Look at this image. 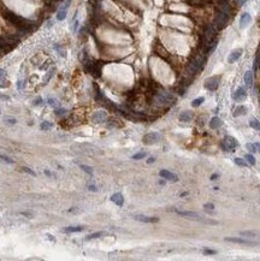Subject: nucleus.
<instances>
[{"mask_svg":"<svg viewBox=\"0 0 260 261\" xmlns=\"http://www.w3.org/2000/svg\"><path fill=\"white\" fill-rule=\"evenodd\" d=\"M3 16L6 18V20H7L9 22H11L12 24L17 25L18 28H27V27H28L25 20H23V18H21L20 16H17V14L10 12V11H5Z\"/></svg>","mask_w":260,"mask_h":261,"instance_id":"nucleus-1","label":"nucleus"},{"mask_svg":"<svg viewBox=\"0 0 260 261\" xmlns=\"http://www.w3.org/2000/svg\"><path fill=\"white\" fill-rule=\"evenodd\" d=\"M175 212L182 217H185V218H190V219H196L201 223H207V224H217L216 220H208V219H205L202 218L199 213H195V212H188V211H178V210H175Z\"/></svg>","mask_w":260,"mask_h":261,"instance_id":"nucleus-2","label":"nucleus"},{"mask_svg":"<svg viewBox=\"0 0 260 261\" xmlns=\"http://www.w3.org/2000/svg\"><path fill=\"white\" fill-rule=\"evenodd\" d=\"M222 147H223V149H224L225 152H234L235 149L238 147V142L236 141L235 137L228 135V136L224 137V140H223Z\"/></svg>","mask_w":260,"mask_h":261,"instance_id":"nucleus-3","label":"nucleus"},{"mask_svg":"<svg viewBox=\"0 0 260 261\" xmlns=\"http://www.w3.org/2000/svg\"><path fill=\"white\" fill-rule=\"evenodd\" d=\"M219 82H220V77L219 76H212V77H208L206 81H205V88L210 91H214L218 89L219 87Z\"/></svg>","mask_w":260,"mask_h":261,"instance_id":"nucleus-4","label":"nucleus"},{"mask_svg":"<svg viewBox=\"0 0 260 261\" xmlns=\"http://www.w3.org/2000/svg\"><path fill=\"white\" fill-rule=\"evenodd\" d=\"M70 4H71V0H65V3L60 6V9L58 10V12H57V16H55V18H57V21H64L65 20V17H66V14H68V10H69V7H70Z\"/></svg>","mask_w":260,"mask_h":261,"instance_id":"nucleus-5","label":"nucleus"},{"mask_svg":"<svg viewBox=\"0 0 260 261\" xmlns=\"http://www.w3.org/2000/svg\"><path fill=\"white\" fill-rule=\"evenodd\" d=\"M160 138H161V136L158 134V133H148V134H146L145 136H143V143L145 144H154V143H158L159 141H160Z\"/></svg>","mask_w":260,"mask_h":261,"instance_id":"nucleus-6","label":"nucleus"},{"mask_svg":"<svg viewBox=\"0 0 260 261\" xmlns=\"http://www.w3.org/2000/svg\"><path fill=\"white\" fill-rule=\"evenodd\" d=\"M227 242H232V243H238V244H247V246H259L260 243L255 241H249L245 238H237V237H227L224 238Z\"/></svg>","mask_w":260,"mask_h":261,"instance_id":"nucleus-7","label":"nucleus"},{"mask_svg":"<svg viewBox=\"0 0 260 261\" xmlns=\"http://www.w3.org/2000/svg\"><path fill=\"white\" fill-rule=\"evenodd\" d=\"M246 98H247V91L243 87H238L236 89V91H234V94H232V99L235 101H241L242 99H246Z\"/></svg>","mask_w":260,"mask_h":261,"instance_id":"nucleus-8","label":"nucleus"},{"mask_svg":"<svg viewBox=\"0 0 260 261\" xmlns=\"http://www.w3.org/2000/svg\"><path fill=\"white\" fill-rule=\"evenodd\" d=\"M242 53H243V51L241 49V48L234 49V51H232V52L229 54V57H228V63H229V64H232V63L237 62V60L241 58V55H242Z\"/></svg>","mask_w":260,"mask_h":261,"instance_id":"nucleus-9","label":"nucleus"},{"mask_svg":"<svg viewBox=\"0 0 260 261\" xmlns=\"http://www.w3.org/2000/svg\"><path fill=\"white\" fill-rule=\"evenodd\" d=\"M252 22V16L249 12H243L241 14V18H240V27L245 29L246 27H248V24Z\"/></svg>","mask_w":260,"mask_h":261,"instance_id":"nucleus-10","label":"nucleus"},{"mask_svg":"<svg viewBox=\"0 0 260 261\" xmlns=\"http://www.w3.org/2000/svg\"><path fill=\"white\" fill-rule=\"evenodd\" d=\"M157 100H158V102H160V104H166V102L172 101V100H174V96H172V94H170V93H168V91H161L160 94H158Z\"/></svg>","mask_w":260,"mask_h":261,"instance_id":"nucleus-11","label":"nucleus"},{"mask_svg":"<svg viewBox=\"0 0 260 261\" xmlns=\"http://www.w3.org/2000/svg\"><path fill=\"white\" fill-rule=\"evenodd\" d=\"M159 175H160L161 178H164L166 181H171V182H177L178 181V177L175 173H172V172H170L168 170H161L159 172Z\"/></svg>","mask_w":260,"mask_h":261,"instance_id":"nucleus-12","label":"nucleus"},{"mask_svg":"<svg viewBox=\"0 0 260 261\" xmlns=\"http://www.w3.org/2000/svg\"><path fill=\"white\" fill-rule=\"evenodd\" d=\"M107 118V113L105 111H97L94 115H93V120L95 123H102L105 122Z\"/></svg>","mask_w":260,"mask_h":261,"instance_id":"nucleus-13","label":"nucleus"},{"mask_svg":"<svg viewBox=\"0 0 260 261\" xmlns=\"http://www.w3.org/2000/svg\"><path fill=\"white\" fill-rule=\"evenodd\" d=\"M134 219L141 223H158L159 221V219L155 217H147V215H135Z\"/></svg>","mask_w":260,"mask_h":261,"instance_id":"nucleus-14","label":"nucleus"},{"mask_svg":"<svg viewBox=\"0 0 260 261\" xmlns=\"http://www.w3.org/2000/svg\"><path fill=\"white\" fill-rule=\"evenodd\" d=\"M243 81H245V84L247 88H251L253 86V71L252 70L246 71L245 76H243Z\"/></svg>","mask_w":260,"mask_h":261,"instance_id":"nucleus-15","label":"nucleus"},{"mask_svg":"<svg viewBox=\"0 0 260 261\" xmlns=\"http://www.w3.org/2000/svg\"><path fill=\"white\" fill-rule=\"evenodd\" d=\"M111 201L115 202L118 207H122L123 203H124V197L121 193H116V194H113L112 196H111Z\"/></svg>","mask_w":260,"mask_h":261,"instance_id":"nucleus-16","label":"nucleus"},{"mask_svg":"<svg viewBox=\"0 0 260 261\" xmlns=\"http://www.w3.org/2000/svg\"><path fill=\"white\" fill-rule=\"evenodd\" d=\"M194 117V113L192 111H184L179 115V120L181 122H190Z\"/></svg>","mask_w":260,"mask_h":261,"instance_id":"nucleus-17","label":"nucleus"},{"mask_svg":"<svg viewBox=\"0 0 260 261\" xmlns=\"http://www.w3.org/2000/svg\"><path fill=\"white\" fill-rule=\"evenodd\" d=\"M222 124H223V122L220 120L219 117H213V118L211 119V122H210V126H211L212 129H219V128L222 126Z\"/></svg>","mask_w":260,"mask_h":261,"instance_id":"nucleus-18","label":"nucleus"},{"mask_svg":"<svg viewBox=\"0 0 260 261\" xmlns=\"http://www.w3.org/2000/svg\"><path fill=\"white\" fill-rule=\"evenodd\" d=\"M247 113V107L246 106H238L235 112H234V117H240V116H245Z\"/></svg>","mask_w":260,"mask_h":261,"instance_id":"nucleus-19","label":"nucleus"},{"mask_svg":"<svg viewBox=\"0 0 260 261\" xmlns=\"http://www.w3.org/2000/svg\"><path fill=\"white\" fill-rule=\"evenodd\" d=\"M84 230V228L83 226H69V228H65V229H63V231L64 232H66V233H72V232H81V231H83Z\"/></svg>","mask_w":260,"mask_h":261,"instance_id":"nucleus-20","label":"nucleus"},{"mask_svg":"<svg viewBox=\"0 0 260 261\" xmlns=\"http://www.w3.org/2000/svg\"><path fill=\"white\" fill-rule=\"evenodd\" d=\"M240 235L241 236H246V237H256L259 235V232L255 231V230H247V231H241Z\"/></svg>","mask_w":260,"mask_h":261,"instance_id":"nucleus-21","label":"nucleus"},{"mask_svg":"<svg viewBox=\"0 0 260 261\" xmlns=\"http://www.w3.org/2000/svg\"><path fill=\"white\" fill-rule=\"evenodd\" d=\"M249 125L254 129V130H258V131H260V122L255 118H251L249 120Z\"/></svg>","mask_w":260,"mask_h":261,"instance_id":"nucleus-22","label":"nucleus"},{"mask_svg":"<svg viewBox=\"0 0 260 261\" xmlns=\"http://www.w3.org/2000/svg\"><path fill=\"white\" fill-rule=\"evenodd\" d=\"M234 161H235V164H236L237 166H240V167H247V166H248V164H247V161H246L245 159H241V158H235V159H234Z\"/></svg>","mask_w":260,"mask_h":261,"instance_id":"nucleus-23","label":"nucleus"},{"mask_svg":"<svg viewBox=\"0 0 260 261\" xmlns=\"http://www.w3.org/2000/svg\"><path fill=\"white\" fill-rule=\"evenodd\" d=\"M203 101H205V98L203 96H200V98H196L195 100H193L192 102V106L193 107H199L201 104H203Z\"/></svg>","mask_w":260,"mask_h":261,"instance_id":"nucleus-24","label":"nucleus"},{"mask_svg":"<svg viewBox=\"0 0 260 261\" xmlns=\"http://www.w3.org/2000/svg\"><path fill=\"white\" fill-rule=\"evenodd\" d=\"M246 148L248 149V151H249L251 153H256V152H258L255 143H247V144H246Z\"/></svg>","mask_w":260,"mask_h":261,"instance_id":"nucleus-25","label":"nucleus"},{"mask_svg":"<svg viewBox=\"0 0 260 261\" xmlns=\"http://www.w3.org/2000/svg\"><path fill=\"white\" fill-rule=\"evenodd\" d=\"M146 152H139V153H136V154H134L133 155V159L134 160H140V159H143V158H146Z\"/></svg>","mask_w":260,"mask_h":261,"instance_id":"nucleus-26","label":"nucleus"},{"mask_svg":"<svg viewBox=\"0 0 260 261\" xmlns=\"http://www.w3.org/2000/svg\"><path fill=\"white\" fill-rule=\"evenodd\" d=\"M245 159H246V161L247 162H249L251 165H255V158L249 153V154H246V157H245Z\"/></svg>","mask_w":260,"mask_h":261,"instance_id":"nucleus-27","label":"nucleus"},{"mask_svg":"<svg viewBox=\"0 0 260 261\" xmlns=\"http://www.w3.org/2000/svg\"><path fill=\"white\" fill-rule=\"evenodd\" d=\"M72 21H73V27H72V30H73V31H77V29H78V23H80V22H78V20H77V12H76V14H75V16H73V20H72Z\"/></svg>","mask_w":260,"mask_h":261,"instance_id":"nucleus-28","label":"nucleus"},{"mask_svg":"<svg viewBox=\"0 0 260 261\" xmlns=\"http://www.w3.org/2000/svg\"><path fill=\"white\" fill-rule=\"evenodd\" d=\"M81 166V169L84 171V172H87L88 175H93V170H92V167H89V166H87V165H80Z\"/></svg>","mask_w":260,"mask_h":261,"instance_id":"nucleus-29","label":"nucleus"},{"mask_svg":"<svg viewBox=\"0 0 260 261\" xmlns=\"http://www.w3.org/2000/svg\"><path fill=\"white\" fill-rule=\"evenodd\" d=\"M53 72H54V67H52V69H51V70L47 72V76H45V78H44V81H45L46 83H47V82L51 80V77L53 76Z\"/></svg>","mask_w":260,"mask_h":261,"instance_id":"nucleus-30","label":"nucleus"},{"mask_svg":"<svg viewBox=\"0 0 260 261\" xmlns=\"http://www.w3.org/2000/svg\"><path fill=\"white\" fill-rule=\"evenodd\" d=\"M40 128H41V130H49L52 128V124L48 122H44V123H41Z\"/></svg>","mask_w":260,"mask_h":261,"instance_id":"nucleus-31","label":"nucleus"},{"mask_svg":"<svg viewBox=\"0 0 260 261\" xmlns=\"http://www.w3.org/2000/svg\"><path fill=\"white\" fill-rule=\"evenodd\" d=\"M203 210H205V211H208V212H212V211L214 210L213 203H205V204H203Z\"/></svg>","mask_w":260,"mask_h":261,"instance_id":"nucleus-32","label":"nucleus"},{"mask_svg":"<svg viewBox=\"0 0 260 261\" xmlns=\"http://www.w3.org/2000/svg\"><path fill=\"white\" fill-rule=\"evenodd\" d=\"M104 235V232H95V233H92V235H89L88 237H87V239H93V238H99V237H101Z\"/></svg>","mask_w":260,"mask_h":261,"instance_id":"nucleus-33","label":"nucleus"},{"mask_svg":"<svg viewBox=\"0 0 260 261\" xmlns=\"http://www.w3.org/2000/svg\"><path fill=\"white\" fill-rule=\"evenodd\" d=\"M47 100H48L47 102H48L52 107H54V108H55V107H58V102H57V100H55V99H53V98H48Z\"/></svg>","mask_w":260,"mask_h":261,"instance_id":"nucleus-34","label":"nucleus"},{"mask_svg":"<svg viewBox=\"0 0 260 261\" xmlns=\"http://www.w3.org/2000/svg\"><path fill=\"white\" fill-rule=\"evenodd\" d=\"M54 48L57 49V52H58V53H59V54L62 55V57H65V53H64L63 48H62V47H60V46H59L58 44H55V45H54Z\"/></svg>","mask_w":260,"mask_h":261,"instance_id":"nucleus-35","label":"nucleus"},{"mask_svg":"<svg viewBox=\"0 0 260 261\" xmlns=\"http://www.w3.org/2000/svg\"><path fill=\"white\" fill-rule=\"evenodd\" d=\"M65 112H66V111H65L64 108H58V109L54 111V113L57 115V116H63V115H65Z\"/></svg>","mask_w":260,"mask_h":261,"instance_id":"nucleus-36","label":"nucleus"},{"mask_svg":"<svg viewBox=\"0 0 260 261\" xmlns=\"http://www.w3.org/2000/svg\"><path fill=\"white\" fill-rule=\"evenodd\" d=\"M203 254L205 255H214V254H217V252L212 250V249H203Z\"/></svg>","mask_w":260,"mask_h":261,"instance_id":"nucleus-37","label":"nucleus"},{"mask_svg":"<svg viewBox=\"0 0 260 261\" xmlns=\"http://www.w3.org/2000/svg\"><path fill=\"white\" fill-rule=\"evenodd\" d=\"M23 171H24V172H27V173H29V175H31V176H34V177L36 176V173H35L33 170H30L29 167H23Z\"/></svg>","mask_w":260,"mask_h":261,"instance_id":"nucleus-38","label":"nucleus"},{"mask_svg":"<svg viewBox=\"0 0 260 261\" xmlns=\"http://www.w3.org/2000/svg\"><path fill=\"white\" fill-rule=\"evenodd\" d=\"M0 159H3L4 161H6V162H9V164H13V160L10 159V158H7V157H5V155H0Z\"/></svg>","mask_w":260,"mask_h":261,"instance_id":"nucleus-39","label":"nucleus"},{"mask_svg":"<svg viewBox=\"0 0 260 261\" xmlns=\"http://www.w3.org/2000/svg\"><path fill=\"white\" fill-rule=\"evenodd\" d=\"M21 214H22V215H25V217H28V218H31V217H33V212H21Z\"/></svg>","mask_w":260,"mask_h":261,"instance_id":"nucleus-40","label":"nucleus"},{"mask_svg":"<svg viewBox=\"0 0 260 261\" xmlns=\"http://www.w3.org/2000/svg\"><path fill=\"white\" fill-rule=\"evenodd\" d=\"M41 104H42V99L41 98H38L34 101V105H41Z\"/></svg>","mask_w":260,"mask_h":261,"instance_id":"nucleus-41","label":"nucleus"},{"mask_svg":"<svg viewBox=\"0 0 260 261\" xmlns=\"http://www.w3.org/2000/svg\"><path fill=\"white\" fill-rule=\"evenodd\" d=\"M6 122L10 123V124H16V123H17V120L13 119V118H9V119H6Z\"/></svg>","mask_w":260,"mask_h":261,"instance_id":"nucleus-42","label":"nucleus"},{"mask_svg":"<svg viewBox=\"0 0 260 261\" xmlns=\"http://www.w3.org/2000/svg\"><path fill=\"white\" fill-rule=\"evenodd\" d=\"M218 177H219L218 173H213V175L211 176V181H216V179H218Z\"/></svg>","mask_w":260,"mask_h":261,"instance_id":"nucleus-43","label":"nucleus"},{"mask_svg":"<svg viewBox=\"0 0 260 261\" xmlns=\"http://www.w3.org/2000/svg\"><path fill=\"white\" fill-rule=\"evenodd\" d=\"M88 189H89L90 191H97V190H98V189L95 188V185H89V186H88Z\"/></svg>","mask_w":260,"mask_h":261,"instance_id":"nucleus-44","label":"nucleus"},{"mask_svg":"<svg viewBox=\"0 0 260 261\" xmlns=\"http://www.w3.org/2000/svg\"><path fill=\"white\" fill-rule=\"evenodd\" d=\"M5 76V70H3V69H0V80H1L3 77Z\"/></svg>","mask_w":260,"mask_h":261,"instance_id":"nucleus-45","label":"nucleus"},{"mask_svg":"<svg viewBox=\"0 0 260 261\" xmlns=\"http://www.w3.org/2000/svg\"><path fill=\"white\" fill-rule=\"evenodd\" d=\"M45 175L48 176V177H52V176H53V175L51 173V171H48V170H45Z\"/></svg>","mask_w":260,"mask_h":261,"instance_id":"nucleus-46","label":"nucleus"},{"mask_svg":"<svg viewBox=\"0 0 260 261\" xmlns=\"http://www.w3.org/2000/svg\"><path fill=\"white\" fill-rule=\"evenodd\" d=\"M154 160H155L154 158H150V159L147 160V162H148V164H151V162H154Z\"/></svg>","mask_w":260,"mask_h":261,"instance_id":"nucleus-47","label":"nucleus"},{"mask_svg":"<svg viewBox=\"0 0 260 261\" xmlns=\"http://www.w3.org/2000/svg\"><path fill=\"white\" fill-rule=\"evenodd\" d=\"M247 1V0H241V3H240V5H245V3Z\"/></svg>","mask_w":260,"mask_h":261,"instance_id":"nucleus-48","label":"nucleus"},{"mask_svg":"<svg viewBox=\"0 0 260 261\" xmlns=\"http://www.w3.org/2000/svg\"><path fill=\"white\" fill-rule=\"evenodd\" d=\"M1 99H5V100H9V96H6V95H1Z\"/></svg>","mask_w":260,"mask_h":261,"instance_id":"nucleus-49","label":"nucleus"}]
</instances>
